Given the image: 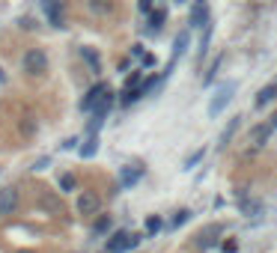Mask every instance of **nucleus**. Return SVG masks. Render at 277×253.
Here are the masks:
<instances>
[{"mask_svg":"<svg viewBox=\"0 0 277 253\" xmlns=\"http://www.w3.org/2000/svg\"><path fill=\"white\" fill-rule=\"evenodd\" d=\"M236 89H239V86L233 84V81H229V84H224V86H218V93H215V96H212V101H209V117H221V113H224V107L233 101Z\"/></svg>","mask_w":277,"mask_h":253,"instance_id":"f257e3e1","label":"nucleus"},{"mask_svg":"<svg viewBox=\"0 0 277 253\" xmlns=\"http://www.w3.org/2000/svg\"><path fill=\"white\" fill-rule=\"evenodd\" d=\"M21 66H24L27 75H45V72H48V54L39 51V48H30L27 54H24Z\"/></svg>","mask_w":277,"mask_h":253,"instance_id":"f03ea898","label":"nucleus"},{"mask_svg":"<svg viewBox=\"0 0 277 253\" xmlns=\"http://www.w3.org/2000/svg\"><path fill=\"white\" fill-rule=\"evenodd\" d=\"M140 244V236H131V233H113L107 238V253H125L131 247Z\"/></svg>","mask_w":277,"mask_h":253,"instance_id":"7ed1b4c3","label":"nucleus"},{"mask_svg":"<svg viewBox=\"0 0 277 253\" xmlns=\"http://www.w3.org/2000/svg\"><path fill=\"white\" fill-rule=\"evenodd\" d=\"M42 9H45V15H48V24H54V27H66L63 3H60V0H42Z\"/></svg>","mask_w":277,"mask_h":253,"instance_id":"20e7f679","label":"nucleus"},{"mask_svg":"<svg viewBox=\"0 0 277 253\" xmlns=\"http://www.w3.org/2000/svg\"><path fill=\"white\" fill-rule=\"evenodd\" d=\"M18 209V191L15 188H3L0 191V215H12Z\"/></svg>","mask_w":277,"mask_h":253,"instance_id":"39448f33","label":"nucleus"},{"mask_svg":"<svg viewBox=\"0 0 277 253\" xmlns=\"http://www.w3.org/2000/svg\"><path fill=\"white\" fill-rule=\"evenodd\" d=\"M209 24V0H197L191 9V27H206Z\"/></svg>","mask_w":277,"mask_h":253,"instance_id":"423d86ee","label":"nucleus"},{"mask_svg":"<svg viewBox=\"0 0 277 253\" xmlns=\"http://www.w3.org/2000/svg\"><path fill=\"white\" fill-rule=\"evenodd\" d=\"M104 93H107V84H96L87 89V96H84V101H81V110H93L96 104H99V99H102Z\"/></svg>","mask_w":277,"mask_h":253,"instance_id":"0eeeda50","label":"nucleus"},{"mask_svg":"<svg viewBox=\"0 0 277 253\" xmlns=\"http://www.w3.org/2000/svg\"><path fill=\"white\" fill-rule=\"evenodd\" d=\"M78 212H81V215H96V212H99V197H96L93 191H84V194L78 197Z\"/></svg>","mask_w":277,"mask_h":253,"instance_id":"6e6552de","label":"nucleus"},{"mask_svg":"<svg viewBox=\"0 0 277 253\" xmlns=\"http://www.w3.org/2000/svg\"><path fill=\"white\" fill-rule=\"evenodd\" d=\"M140 176H143V167H125L120 176V188H131L140 182Z\"/></svg>","mask_w":277,"mask_h":253,"instance_id":"1a4fd4ad","label":"nucleus"},{"mask_svg":"<svg viewBox=\"0 0 277 253\" xmlns=\"http://www.w3.org/2000/svg\"><path fill=\"white\" fill-rule=\"evenodd\" d=\"M274 99H277V81L274 84H265L260 93H257V107H265V104H271Z\"/></svg>","mask_w":277,"mask_h":253,"instance_id":"9d476101","label":"nucleus"},{"mask_svg":"<svg viewBox=\"0 0 277 253\" xmlns=\"http://www.w3.org/2000/svg\"><path fill=\"white\" fill-rule=\"evenodd\" d=\"M188 42H191L188 30H182V33L176 36V42H173V63H176V57H182V54L188 51ZM173 63H170V68H173Z\"/></svg>","mask_w":277,"mask_h":253,"instance_id":"9b49d317","label":"nucleus"},{"mask_svg":"<svg viewBox=\"0 0 277 253\" xmlns=\"http://www.w3.org/2000/svg\"><path fill=\"white\" fill-rule=\"evenodd\" d=\"M271 131H274L271 125H260V128H253V137H250V140H253V146H257V149H262V146H265V140H268V134H271Z\"/></svg>","mask_w":277,"mask_h":253,"instance_id":"f8f14e48","label":"nucleus"},{"mask_svg":"<svg viewBox=\"0 0 277 253\" xmlns=\"http://www.w3.org/2000/svg\"><path fill=\"white\" fill-rule=\"evenodd\" d=\"M99 152V134H89V140L81 146V158H93Z\"/></svg>","mask_w":277,"mask_h":253,"instance_id":"ddd939ff","label":"nucleus"},{"mask_svg":"<svg viewBox=\"0 0 277 253\" xmlns=\"http://www.w3.org/2000/svg\"><path fill=\"white\" fill-rule=\"evenodd\" d=\"M89 9L96 15H107V12H113V3L110 0H89Z\"/></svg>","mask_w":277,"mask_h":253,"instance_id":"4468645a","label":"nucleus"},{"mask_svg":"<svg viewBox=\"0 0 277 253\" xmlns=\"http://www.w3.org/2000/svg\"><path fill=\"white\" fill-rule=\"evenodd\" d=\"M164 18H167V12H164V9H152V12H149V30H152V33H155V30H161Z\"/></svg>","mask_w":277,"mask_h":253,"instance_id":"2eb2a0df","label":"nucleus"},{"mask_svg":"<svg viewBox=\"0 0 277 253\" xmlns=\"http://www.w3.org/2000/svg\"><path fill=\"white\" fill-rule=\"evenodd\" d=\"M239 125H242V117H236V119H233V122H229V125L224 128V134H221V143H224V146L229 143V140H233V134L239 131Z\"/></svg>","mask_w":277,"mask_h":253,"instance_id":"dca6fc26","label":"nucleus"},{"mask_svg":"<svg viewBox=\"0 0 277 253\" xmlns=\"http://www.w3.org/2000/svg\"><path fill=\"white\" fill-rule=\"evenodd\" d=\"M81 57H84V60L89 63V68H93V72H99V68H102V60H99V54H93L89 48H81Z\"/></svg>","mask_w":277,"mask_h":253,"instance_id":"f3484780","label":"nucleus"},{"mask_svg":"<svg viewBox=\"0 0 277 253\" xmlns=\"http://www.w3.org/2000/svg\"><path fill=\"white\" fill-rule=\"evenodd\" d=\"M75 188H78V179H75L72 173H66V176H60V191H63V194H72Z\"/></svg>","mask_w":277,"mask_h":253,"instance_id":"a211bd4d","label":"nucleus"},{"mask_svg":"<svg viewBox=\"0 0 277 253\" xmlns=\"http://www.w3.org/2000/svg\"><path fill=\"white\" fill-rule=\"evenodd\" d=\"M212 30H215V27H212V21H209L206 30H203V39H200V60L206 57V51H209V39H212Z\"/></svg>","mask_w":277,"mask_h":253,"instance_id":"6ab92c4d","label":"nucleus"},{"mask_svg":"<svg viewBox=\"0 0 277 253\" xmlns=\"http://www.w3.org/2000/svg\"><path fill=\"white\" fill-rule=\"evenodd\" d=\"M221 60H224V57H215V60H212V66H209L206 78H203V84H206V86L215 81V75H218V68H221Z\"/></svg>","mask_w":277,"mask_h":253,"instance_id":"aec40b11","label":"nucleus"},{"mask_svg":"<svg viewBox=\"0 0 277 253\" xmlns=\"http://www.w3.org/2000/svg\"><path fill=\"white\" fill-rule=\"evenodd\" d=\"M203 155H206V149H197L194 155H188V161H185V167H182V170H194L200 161H203Z\"/></svg>","mask_w":277,"mask_h":253,"instance_id":"412c9836","label":"nucleus"},{"mask_svg":"<svg viewBox=\"0 0 277 253\" xmlns=\"http://www.w3.org/2000/svg\"><path fill=\"white\" fill-rule=\"evenodd\" d=\"M242 212H244V215H260L262 209H260V202H253V200H242Z\"/></svg>","mask_w":277,"mask_h":253,"instance_id":"4be33fe9","label":"nucleus"},{"mask_svg":"<svg viewBox=\"0 0 277 253\" xmlns=\"http://www.w3.org/2000/svg\"><path fill=\"white\" fill-rule=\"evenodd\" d=\"M161 226H164V223H161V218H149V220H146V233H149V236H155Z\"/></svg>","mask_w":277,"mask_h":253,"instance_id":"5701e85b","label":"nucleus"},{"mask_svg":"<svg viewBox=\"0 0 277 253\" xmlns=\"http://www.w3.org/2000/svg\"><path fill=\"white\" fill-rule=\"evenodd\" d=\"M191 218V212L188 209H182V212H176V218H173V226H182V223H185V220Z\"/></svg>","mask_w":277,"mask_h":253,"instance_id":"b1692460","label":"nucleus"},{"mask_svg":"<svg viewBox=\"0 0 277 253\" xmlns=\"http://www.w3.org/2000/svg\"><path fill=\"white\" fill-rule=\"evenodd\" d=\"M140 78H143V75H140V72H134V75H131V78L125 81V89H134V86L140 84Z\"/></svg>","mask_w":277,"mask_h":253,"instance_id":"393cba45","label":"nucleus"},{"mask_svg":"<svg viewBox=\"0 0 277 253\" xmlns=\"http://www.w3.org/2000/svg\"><path fill=\"white\" fill-rule=\"evenodd\" d=\"M110 229V218H99V223H96V233H107Z\"/></svg>","mask_w":277,"mask_h":253,"instance_id":"a878e982","label":"nucleus"},{"mask_svg":"<svg viewBox=\"0 0 277 253\" xmlns=\"http://www.w3.org/2000/svg\"><path fill=\"white\" fill-rule=\"evenodd\" d=\"M48 167H51V158H39V161H36V173H42V170H48Z\"/></svg>","mask_w":277,"mask_h":253,"instance_id":"bb28decb","label":"nucleus"},{"mask_svg":"<svg viewBox=\"0 0 277 253\" xmlns=\"http://www.w3.org/2000/svg\"><path fill=\"white\" fill-rule=\"evenodd\" d=\"M137 6H140V12H146V15L152 12V0H140Z\"/></svg>","mask_w":277,"mask_h":253,"instance_id":"cd10ccee","label":"nucleus"},{"mask_svg":"<svg viewBox=\"0 0 277 253\" xmlns=\"http://www.w3.org/2000/svg\"><path fill=\"white\" fill-rule=\"evenodd\" d=\"M140 60H143V66H155V57H152V54H143Z\"/></svg>","mask_w":277,"mask_h":253,"instance_id":"c85d7f7f","label":"nucleus"},{"mask_svg":"<svg viewBox=\"0 0 277 253\" xmlns=\"http://www.w3.org/2000/svg\"><path fill=\"white\" fill-rule=\"evenodd\" d=\"M75 146H78V137H69V140L63 143V149H75Z\"/></svg>","mask_w":277,"mask_h":253,"instance_id":"c756f323","label":"nucleus"},{"mask_svg":"<svg viewBox=\"0 0 277 253\" xmlns=\"http://www.w3.org/2000/svg\"><path fill=\"white\" fill-rule=\"evenodd\" d=\"M268 125H271V128H277V113L271 117V122H268Z\"/></svg>","mask_w":277,"mask_h":253,"instance_id":"7c9ffc66","label":"nucleus"},{"mask_svg":"<svg viewBox=\"0 0 277 253\" xmlns=\"http://www.w3.org/2000/svg\"><path fill=\"white\" fill-rule=\"evenodd\" d=\"M21 253H33V250H21Z\"/></svg>","mask_w":277,"mask_h":253,"instance_id":"2f4dec72","label":"nucleus"},{"mask_svg":"<svg viewBox=\"0 0 277 253\" xmlns=\"http://www.w3.org/2000/svg\"><path fill=\"white\" fill-rule=\"evenodd\" d=\"M176 3H185V0H176Z\"/></svg>","mask_w":277,"mask_h":253,"instance_id":"473e14b6","label":"nucleus"}]
</instances>
